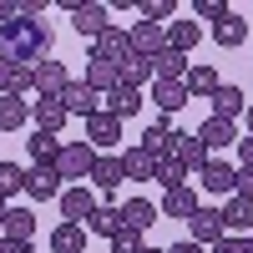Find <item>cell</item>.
<instances>
[{"label": "cell", "instance_id": "277c9868", "mask_svg": "<svg viewBox=\"0 0 253 253\" xmlns=\"http://www.w3.org/2000/svg\"><path fill=\"white\" fill-rule=\"evenodd\" d=\"M187 233H193V243H198V248H213V243H223V238H228L223 213H218V208H198V213L187 218Z\"/></svg>", "mask_w": 253, "mask_h": 253}, {"label": "cell", "instance_id": "681fc988", "mask_svg": "<svg viewBox=\"0 0 253 253\" xmlns=\"http://www.w3.org/2000/svg\"><path fill=\"white\" fill-rule=\"evenodd\" d=\"M142 253H167V248H142Z\"/></svg>", "mask_w": 253, "mask_h": 253}, {"label": "cell", "instance_id": "836d02e7", "mask_svg": "<svg viewBox=\"0 0 253 253\" xmlns=\"http://www.w3.org/2000/svg\"><path fill=\"white\" fill-rule=\"evenodd\" d=\"M26 152H31V162H36V167H56V157H61V142H56L51 132H31Z\"/></svg>", "mask_w": 253, "mask_h": 253}, {"label": "cell", "instance_id": "d6a6232c", "mask_svg": "<svg viewBox=\"0 0 253 253\" xmlns=\"http://www.w3.org/2000/svg\"><path fill=\"white\" fill-rule=\"evenodd\" d=\"M86 228H91V233H101V238L112 243L122 228H126V223H122V208H117V203H101L96 213H91V223H86Z\"/></svg>", "mask_w": 253, "mask_h": 253}, {"label": "cell", "instance_id": "f907efd6", "mask_svg": "<svg viewBox=\"0 0 253 253\" xmlns=\"http://www.w3.org/2000/svg\"><path fill=\"white\" fill-rule=\"evenodd\" d=\"M0 137H5V132H0Z\"/></svg>", "mask_w": 253, "mask_h": 253}, {"label": "cell", "instance_id": "8992f818", "mask_svg": "<svg viewBox=\"0 0 253 253\" xmlns=\"http://www.w3.org/2000/svg\"><path fill=\"white\" fill-rule=\"evenodd\" d=\"M86 147H91V152H112V147H122V122L107 117V112L86 117Z\"/></svg>", "mask_w": 253, "mask_h": 253}, {"label": "cell", "instance_id": "1f68e13d", "mask_svg": "<svg viewBox=\"0 0 253 253\" xmlns=\"http://www.w3.org/2000/svg\"><path fill=\"white\" fill-rule=\"evenodd\" d=\"M162 36H167V46H172V51H182V56H187V51L203 41V26H198V20H172Z\"/></svg>", "mask_w": 253, "mask_h": 253}, {"label": "cell", "instance_id": "3957f363", "mask_svg": "<svg viewBox=\"0 0 253 253\" xmlns=\"http://www.w3.org/2000/svg\"><path fill=\"white\" fill-rule=\"evenodd\" d=\"M96 193H91V187L86 182H76V187H61V218H66V223H91V213H96Z\"/></svg>", "mask_w": 253, "mask_h": 253}, {"label": "cell", "instance_id": "7dc6e473", "mask_svg": "<svg viewBox=\"0 0 253 253\" xmlns=\"http://www.w3.org/2000/svg\"><path fill=\"white\" fill-rule=\"evenodd\" d=\"M243 117H248V137H253V101H248V112H243Z\"/></svg>", "mask_w": 253, "mask_h": 253}, {"label": "cell", "instance_id": "ab89813d", "mask_svg": "<svg viewBox=\"0 0 253 253\" xmlns=\"http://www.w3.org/2000/svg\"><path fill=\"white\" fill-rule=\"evenodd\" d=\"M228 10H233L228 0H198V20H213V26H218V20H223Z\"/></svg>", "mask_w": 253, "mask_h": 253}, {"label": "cell", "instance_id": "484cf974", "mask_svg": "<svg viewBox=\"0 0 253 253\" xmlns=\"http://www.w3.org/2000/svg\"><path fill=\"white\" fill-rule=\"evenodd\" d=\"M152 101H157L162 117H172V112L187 107V86H182V81H152Z\"/></svg>", "mask_w": 253, "mask_h": 253}, {"label": "cell", "instance_id": "7c38bea8", "mask_svg": "<svg viewBox=\"0 0 253 253\" xmlns=\"http://www.w3.org/2000/svg\"><path fill=\"white\" fill-rule=\"evenodd\" d=\"M91 56H101V61H126V56H132V41H126V31L117 26V20L91 41Z\"/></svg>", "mask_w": 253, "mask_h": 253}, {"label": "cell", "instance_id": "f6af8a7d", "mask_svg": "<svg viewBox=\"0 0 253 253\" xmlns=\"http://www.w3.org/2000/svg\"><path fill=\"white\" fill-rule=\"evenodd\" d=\"M10 76H15V66H10V61H0V91H10Z\"/></svg>", "mask_w": 253, "mask_h": 253}, {"label": "cell", "instance_id": "83f0119b", "mask_svg": "<svg viewBox=\"0 0 253 253\" xmlns=\"http://www.w3.org/2000/svg\"><path fill=\"white\" fill-rule=\"evenodd\" d=\"M26 122H31V101L0 91V132H15V126H26Z\"/></svg>", "mask_w": 253, "mask_h": 253}, {"label": "cell", "instance_id": "5bb4252c", "mask_svg": "<svg viewBox=\"0 0 253 253\" xmlns=\"http://www.w3.org/2000/svg\"><path fill=\"white\" fill-rule=\"evenodd\" d=\"M172 137H177L172 117H157V122L147 126V132H142V142H137V147H147V152H152V157L162 162V157H172Z\"/></svg>", "mask_w": 253, "mask_h": 253}, {"label": "cell", "instance_id": "4fadbf2b", "mask_svg": "<svg viewBox=\"0 0 253 253\" xmlns=\"http://www.w3.org/2000/svg\"><path fill=\"white\" fill-rule=\"evenodd\" d=\"M122 172H126V182H152V172H157V157L147 152V147H122Z\"/></svg>", "mask_w": 253, "mask_h": 253}, {"label": "cell", "instance_id": "e0dca14e", "mask_svg": "<svg viewBox=\"0 0 253 253\" xmlns=\"http://www.w3.org/2000/svg\"><path fill=\"white\" fill-rule=\"evenodd\" d=\"M31 122H36V132H61L66 126V107H61L56 96H41V101H31Z\"/></svg>", "mask_w": 253, "mask_h": 253}, {"label": "cell", "instance_id": "5b68a950", "mask_svg": "<svg viewBox=\"0 0 253 253\" xmlns=\"http://www.w3.org/2000/svg\"><path fill=\"white\" fill-rule=\"evenodd\" d=\"M56 101L66 107V117H96V112H101V96L86 86V81H66Z\"/></svg>", "mask_w": 253, "mask_h": 253}, {"label": "cell", "instance_id": "9a60e30c", "mask_svg": "<svg viewBox=\"0 0 253 253\" xmlns=\"http://www.w3.org/2000/svg\"><path fill=\"white\" fill-rule=\"evenodd\" d=\"M66 66L61 61H41V66H31V86H36V96H61V86H66Z\"/></svg>", "mask_w": 253, "mask_h": 253}, {"label": "cell", "instance_id": "7bdbcfd3", "mask_svg": "<svg viewBox=\"0 0 253 253\" xmlns=\"http://www.w3.org/2000/svg\"><path fill=\"white\" fill-rule=\"evenodd\" d=\"M233 147H238V167H253V137H238Z\"/></svg>", "mask_w": 253, "mask_h": 253}, {"label": "cell", "instance_id": "d4e9b609", "mask_svg": "<svg viewBox=\"0 0 253 253\" xmlns=\"http://www.w3.org/2000/svg\"><path fill=\"white\" fill-rule=\"evenodd\" d=\"M208 101H213V117H223V122H233V117H243V112H248L243 86H228V81H223V86L208 96Z\"/></svg>", "mask_w": 253, "mask_h": 253}, {"label": "cell", "instance_id": "60d3db41", "mask_svg": "<svg viewBox=\"0 0 253 253\" xmlns=\"http://www.w3.org/2000/svg\"><path fill=\"white\" fill-rule=\"evenodd\" d=\"M233 193L253 203V167H238V177H233Z\"/></svg>", "mask_w": 253, "mask_h": 253}, {"label": "cell", "instance_id": "ac0fdd59", "mask_svg": "<svg viewBox=\"0 0 253 253\" xmlns=\"http://www.w3.org/2000/svg\"><path fill=\"white\" fill-rule=\"evenodd\" d=\"M122 208V223L132 228V233H147V228L157 223V203L152 198H126V203H117Z\"/></svg>", "mask_w": 253, "mask_h": 253}, {"label": "cell", "instance_id": "4dcf8cb0", "mask_svg": "<svg viewBox=\"0 0 253 253\" xmlns=\"http://www.w3.org/2000/svg\"><path fill=\"white\" fill-rule=\"evenodd\" d=\"M223 228H233L238 238H248V228H253V203L248 198H228V208H223Z\"/></svg>", "mask_w": 253, "mask_h": 253}, {"label": "cell", "instance_id": "d590c367", "mask_svg": "<svg viewBox=\"0 0 253 253\" xmlns=\"http://www.w3.org/2000/svg\"><path fill=\"white\" fill-rule=\"evenodd\" d=\"M15 193H26V167H15V162H0V198H15Z\"/></svg>", "mask_w": 253, "mask_h": 253}, {"label": "cell", "instance_id": "f546056e", "mask_svg": "<svg viewBox=\"0 0 253 253\" xmlns=\"http://www.w3.org/2000/svg\"><path fill=\"white\" fill-rule=\"evenodd\" d=\"M51 253H86V228L56 223V228H51Z\"/></svg>", "mask_w": 253, "mask_h": 253}, {"label": "cell", "instance_id": "4316f807", "mask_svg": "<svg viewBox=\"0 0 253 253\" xmlns=\"http://www.w3.org/2000/svg\"><path fill=\"white\" fill-rule=\"evenodd\" d=\"M107 117H117V122H126V117H137L142 112V91H132V86H117V91H107V107H101Z\"/></svg>", "mask_w": 253, "mask_h": 253}, {"label": "cell", "instance_id": "7a4b0ae2", "mask_svg": "<svg viewBox=\"0 0 253 253\" xmlns=\"http://www.w3.org/2000/svg\"><path fill=\"white\" fill-rule=\"evenodd\" d=\"M91 162H96V152H91L86 142H61L56 172H61V182H66V187H76V182H86V177H91Z\"/></svg>", "mask_w": 253, "mask_h": 253}, {"label": "cell", "instance_id": "74e56055", "mask_svg": "<svg viewBox=\"0 0 253 253\" xmlns=\"http://www.w3.org/2000/svg\"><path fill=\"white\" fill-rule=\"evenodd\" d=\"M172 10H177V0H142V20H147V26L172 20Z\"/></svg>", "mask_w": 253, "mask_h": 253}, {"label": "cell", "instance_id": "d6986e66", "mask_svg": "<svg viewBox=\"0 0 253 253\" xmlns=\"http://www.w3.org/2000/svg\"><path fill=\"white\" fill-rule=\"evenodd\" d=\"M187 66H193V61H187L182 51L162 46V51L152 56V81H182V76H187Z\"/></svg>", "mask_w": 253, "mask_h": 253}, {"label": "cell", "instance_id": "f1b7e54d", "mask_svg": "<svg viewBox=\"0 0 253 253\" xmlns=\"http://www.w3.org/2000/svg\"><path fill=\"white\" fill-rule=\"evenodd\" d=\"M213 41H218V46H228V51H233V46H243V41H248V20H243L238 10H228L218 26H213Z\"/></svg>", "mask_w": 253, "mask_h": 253}, {"label": "cell", "instance_id": "ee69618b", "mask_svg": "<svg viewBox=\"0 0 253 253\" xmlns=\"http://www.w3.org/2000/svg\"><path fill=\"white\" fill-rule=\"evenodd\" d=\"M0 253H31V243H15V238H0Z\"/></svg>", "mask_w": 253, "mask_h": 253}, {"label": "cell", "instance_id": "cb8c5ba5", "mask_svg": "<svg viewBox=\"0 0 253 253\" xmlns=\"http://www.w3.org/2000/svg\"><path fill=\"white\" fill-rule=\"evenodd\" d=\"M81 81H86V86L101 96V91H117L122 86V81H117V61H101V56H86V76H81Z\"/></svg>", "mask_w": 253, "mask_h": 253}, {"label": "cell", "instance_id": "e575fe53", "mask_svg": "<svg viewBox=\"0 0 253 253\" xmlns=\"http://www.w3.org/2000/svg\"><path fill=\"white\" fill-rule=\"evenodd\" d=\"M117 81L137 91L142 81H152V61H142V56H126V61H117Z\"/></svg>", "mask_w": 253, "mask_h": 253}, {"label": "cell", "instance_id": "30bf717a", "mask_svg": "<svg viewBox=\"0 0 253 253\" xmlns=\"http://www.w3.org/2000/svg\"><path fill=\"white\" fill-rule=\"evenodd\" d=\"M172 157L187 167V172H203V167L213 162V152H208V147H203L193 132H177V137H172Z\"/></svg>", "mask_w": 253, "mask_h": 253}, {"label": "cell", "instance_id": "bcb514c9", "mask_svg": "<svg viewBox=\"0 0 253 253\" xmlns=\"http://www.w3.org/2000/svg\"><path fill=\"white\" fill-rule=\"evenodd\" d=\"M167 253H208V248H198L193 238H187V243H172V248H167Z\"/></svg>", "mask_w": 253, "mask_h": 253}, {"label": "cell", "instance_id": "603a6c76", "mask_svg": "<svg viewBox=\"0 0 253 253\" xmlns=\"http://www.w3.org/2000/svg\"><path fill=\"white\" fill-rule=\"evenodd\" d=\"M0 238L36 243V213H31V208H10V213H5V223H0Z\"/></svg>", "mask_w": 253, "mask_h": 253}, {"label": "cell", "instance_id": "44dd1931", "mask_svg": "<svg viewBox=\"0 0 253 253\" xmlns=\"http://www.w3.org/2000/svg\"><path fill=\"white\" fill-rule=\"evenodd\" d=\"M182 86H187V96H213L218 86H223V81H218V71L213 66H208V61H193V66H187V76H182Z\"/></svg>", "mask_w": 253, "mask_h": 253}, {"label": "cell", "instance_id": "ffe728a7", "mask_svg": "<svg viewBox=\"0 0 253 253\" xmlns=\"http://www.w3.org/2000/svg\"><path fill=\"white\" fill-rule=\"evenodd\" d=\"M198 177H203V187H208V193H218V198H233V177H238V167L213 157V162H208Z\"/></svg>", "mask_w": 253, "mask_h": 253}, {"label": "cell", "instance_id": "f35d334b", "mask_svg": "<svg viewBox=\"0 0 253 253\" xmlns=\"http://www.w3.org/2000/svg\"><path fill=\"white\" fill-rule=\"evenodd\" d=\"M147 243H142V233H132V228H122V233L112 238V253H142Z\"/></svg>", "mask_w": 253, "mask_h": 253}, {"label": "cell", "instance_id": "2e32d148", "mask_svg": "<svg viewBox=\"0 0 253 253\" xmlns=\"http://www.w3.org/2000/svg\"><path fill=\"white\" fill-rule=\"evenodd\" d=\"M126 41H132V56H142V61H152L162 46H167V36H162V26H147V20H137L132 31H126Z\"/></svg>", "mask_w": 253, "mask_h": 253}, {"label": "cell", "instance_id": "52a82bcc", "mask_svg": "<svg viewBox=\"0 0 253 253\" xmlns=\"http://www.w3.org/2000/svg\"><path fill=\"white\" fill-rule=\"evenodd\" d=\"M91 187H101V193H117V187L126 182V172H122V152H96V162H91V177H86Z\"/></svg>", "mask_w": 253, "mask_h": 253}, {"label": "cell", "instance_id": "8d00e7d4", "mask_svg": "<svg viewBox=\"0 0 253 253\" xmlns=\"http://www.w3.org/2000/svg\"><path fill=\"white\" fill-rule=\"evenodd\" d=\"M182 177H187V167H182L177 157H162L157 172H152V182H162V187H182Z\"/></svg>", "mask_w": 253, "mask_h": 253}, {"label": "cell", "instance_id": "7402d4cb", "mask_svg": "<svg viewBox=\"0 0 253 253\" xmlns=\"http://www.w3.org/2000/svg\"><path fill=\"white\" fill-rule=\"evenodd\" d=\"M203 147H208V152H218V147H233L238 142V132H233V122H223V117H208L203 126H198V132H193Z\"/></svg>", "mask_w": 253, "mask_h": 253}, {"label": "cell", "instance_id": "8fae6325", "mask_svg": "<svg viewBox=\"0 0 253 253\" xmlns=\"http://www.w3.org/2000/svg\"><path fill=\"white\" fill-rule=\"evenodd\" d=\"M26 198L31 203L61 198V172H56V167H31V172H26Z\"/></svg>", "mask_w": 253, "mask_h": 253}, {"label": "cell", "instance_id": "b9f144b4", "mask_svg": "<svg viewBox=\"0 0 253 253\" xmlns=\"http://www.w3.org/2000/svg\"><path fill=\"white\" fill-rule=\"evenodd\" d=\"M213 253H253V238H223L213 243Z\"/></svg>", "mask_w": 253, "mask_h": 253}, {"label": "cell", "instance_id": "9c48e42d", "mask_svg": "<svg viewBox=\"0 0 253 253\" xmlns=\"http://www.w3.org/2000/svg\"><path fill=\"white\" fill-rule=\"evenodd\" d=\"M66 10H71V26H76V36H101V31H107L112 26V20H107V5H76V0H66Z\"/></svg>", "mask_w": 253, "mask_h": 253}, {"label": "cell", "instance_id": "c3c4849f", "mask_svg": "<svg viewBox=\"0 0 253 253\" xmlns=\"http://www.w3.org/2000/svg\"><path fill=\"white\" fill-rule=\"evenodd\" d=\"M5 213H10V203H5V198H0V223H5Z\"/></svg>", "mask_w": 253, "mask_h": 253}, {"label": "cell", "instance_id": "ba28073f", "mask_svg": "<svg viewBox=\"0 0 253 253\" xmlns=\"http://www.w3.org/2000/svg\"><path fill=\"white\" fill-rule=\"evenodd\" d=\"M198 208H203V198H198V187H193V182L167 187V193H162V218H182V223H187Z\"/></svg>", "mask_w": 253, "mask_h": 253}, {"label": "cell", "instance_id": "6da1fadb", "mask_svg": "<svg viewBox=\"0 0 253 253\" xmlns=\"http://www.w3.org/2000/svg\"><path fill=\"white\" fill-rule=\"evenodd\" d=\"M0 61L10 66H41L51 61V26L46 20H5L0 26Z\"/></svg>", "mask_w": 253, "mask_h": 253}]
</instances>
